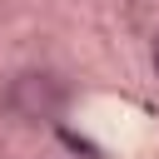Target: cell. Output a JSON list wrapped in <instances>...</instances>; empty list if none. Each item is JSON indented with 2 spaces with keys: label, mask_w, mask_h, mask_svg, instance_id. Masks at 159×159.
<instances>
[{
  "label": "cell",
  "mask_w": 159,
  "mask_h": 159,
  "mask_svg": "<svg viewBox=\"0 0 159 159\" xmlns=\"http://www.w3.org/2000/svg\"><path fill=\"white\" fill-rule=\"evenodd\" d=\"M154 70H159V40H154Z\"/></svg>",
  "instance_id": "1"
}]
</instances>
